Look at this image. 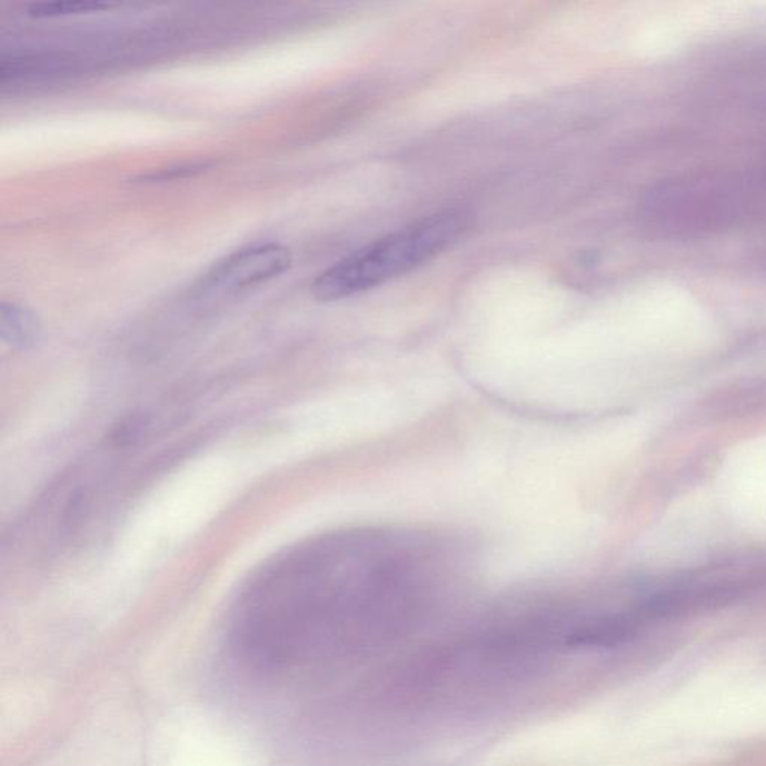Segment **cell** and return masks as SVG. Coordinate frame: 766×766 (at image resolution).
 <instances>
[{"label": "cell", "instance_id": "cell-1", "mask_svg": "<svg viewBox=\"0 0 766 766\" xmlns=\"http://www.w3.org/2000/svg\"><path fill=\"white\" fill-rule=\"evenodd\" d=\"M467 229L466 216L441 211L355 250L320 272L311 294L316 300H344L406 275L452 248Z\"/></svg>", "mask_w": 766, "mask_h": 766}, {"label": "cell", "instance_id": "cell-2", "mask_svg": "<svg viewBox=\"0 0 766 766\" xmlns=\"http://www.w3.org/2000/svg\"><path fill=\"white\" fill-rule=\"evenodd\" d=\"M291 250L277 243L249 246L220 259L199 279L195 296L215 300L257 288L289 270Z\"/></svg>", "mask_w": 766, "mask_h": 766}, {"label": "cell", "instance_id": "cell-3", "mask_svg": "<svg viewBox=\"0 0 766 766\" xmlns=\"http://www.w3.org/2000/svg\"><path fill=\"white\" fill-rule=\"evenodd\" d=\"M0 336L11 348L28 350L41 339V324L26 307L3 301L0 306Z\"/></svg>", "mask_w": 766, "mask_h": 766}, {"label": "cell", "instance_id": "cell-4", "mask_svg": "<svg viewBox=\"0 0 766 766\" xmlns=\"http://www.w3.org/2000/svg\"><path fill=\"white\" fill-rule=\"evenodd\" d=\"M117 7L116 3L110 2H94V0H56V2L33 3L29 8V16L34 19H54V17H67L78 14H90V12H99L103 10H111Z\"/></svg>", "mask_w": 766, "mask_h": 766}, {"label": "cell", "instance_id": "cell-5", "mask_svg": "<svg viewBox=\"0 0 766 766\" xmlns=\"http://www.w3.org/2000/svg\"><path fill=\"white\" fill-rule=\"evenodd\" d=\"M209 167H210L209 163H206V162L205 163H190V166L168 168V170L159 171L158 175H156V172H155V175L147 176L146 179H149L150 181L183 179V177L193 176V175H197V172L205 171Z\"/></svg>", "mask_w": 766, "mask_h": 766}, {"label": "cell", "instance_id": "cell-6", "mask_svg": "<svg viewBox=\"0 0 766 766\" xmlns=\"http://www.w3.org/2000/svg\"><path fill=\"white\" fill-rule=\"evenodd\" d=\"M142 428H145V418L133 415V417L125 419L120 426L116 427L112 437L119 441V445L127 444V441L129 444V441L137 439L141 435Z\"/></svg>", "mask_w": 766, "mask_h": 766}]
</instances>
